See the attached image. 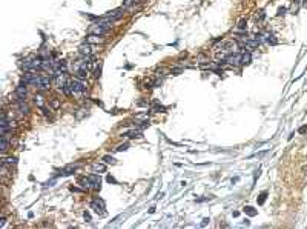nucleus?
Instances as JSON below:
<instances>
[{
  "mask_svg": "<svg viewBox=\"0 0 307 229\" xmlns=\"http://www.w3.org/2000/svg\"><path fill=\"white\" fill-rule=\"evenodd\" d=\"M80 185L84 188V189H100L102 186V181H100V177H98V174L95 172V174H91V175H88V177H83L81 180H80Z\"/></svg>",
  "mask_w": 307,
  "mask_h": 229,
  "instance_id": "1",
  "label": "nucleus"
},
{
  "mask_svg": "<svg viewBox=\"0 0 307 229\" xmlns=\"http://www.w3.org/2000/svg\"><path fill=\"white\" fill-rule=\"evenodd\" d=\"M91 208L94 209L95 214L98 215H104V209H106V204L102 198H94V200L91 202Z\"/></svg>",
  "mask_w": 307,
  "mask_h": 229,
  "instance_id": "2",
  "label": "nucleus"
},
{
  "mask_svg": "<svg viewBox=\"0 0 307 229\" xmlns=\"http://www.w3.org/2000/svg\"><path fill=\"white\" fill-rule=\"evenodd\" d=\"M69 86H71L72 94H83L84 91H86V86H84V85H83V82H81V80H79V79L71 80V82H69Z\"/></svg>",
  "mask_w": 307,
  "mask_h": 229,
  "instance_id": "3",
  "label": "nucleus"
},
{
  "mask_svg": "<svg viewBox=\"0 0 307 229\" xmlns=\"http://www.w3.org/2000/svg\"><path fill=\"white\" fill-rule=\"evenodd\" d=\"M107 31H109V28L100 25V23H97V22H95V23H92V26H91V33L95 34V35H104V34H107Z\"/></svg>",
  "mask_w": 307,
  "mask_h": 229,
  "instance_id": "4",
  "label": "nucleus"
},
{
  "mask_svg": "<svg viewBox=\"0 0 307 229\" xmlns=\"http://www.w3.org/2000/svg\"><path fill=\"white\" fill-rule=\"evenodd\" d=\"M15 94H17V100L19 102H25V98H26V83L25 82H20V85L17 86V89H15Z\"/></svg>",
  "mask_w": 307,
  "mask_h": 229,
  "instance_id": "5",
  "label": "nucleus"
},
{
  "mask_svg": "<svg viewBox=\"0 0 307 229\" xmlns=\"http://www.w3.org/2000/svg\"><path fill=\"white\" fill-rule=\"evenodd\" d=\"M224 62L227 63V65H232V66H236V65H241V54H229V56H226V59H224Z\"/></svg>",
  "mask_w": 307,
  "mask_h": 229,
  "instance_id": "6",
  "label": "nucleus"
},
{
  "mask_svg": "<svg viewBox=\"0 0 307 229\" xmlns=\"http://www.w3.org/2000/svg\"><path fill=\"white\" fill-rule=\"evenodd\" d=\"M79 52H80V56H83V57L91 56V52H92V49H91V43H83V45H80Z\"/></svg>",
  "mask_w": 307,
  "mask_h": 229,
  "instance_id": "7",
  "label": "nucleus"
},
{
  "mask_svg": "<svg viewBox=\"0 0 307 229\" xmlns=\"http://www.w3.org/2000/svg\"><path fill=\"white\" fill-rule=\"evenodd\" d=\"M252 62V56H250V52H241V65H249Z\"/></svg>",
  "mask_w": 307,
  "mask_h": 229,
  "instance_id": "8",
  "label": "nucleus"
},
{
  "mask_svg": "<svg viewBox=\"0 0 307 229\" xmlns=\"http://www.w3.org/2000/svg\"><path fill=\"white\" fill-rule=\"evenodd\" d=\"M243 212L247 214L249 217H255L257 214H258V211H257L255 208H252V206H244V208H243Z\"/></svg>",
  "mask_w": 307,
  "mask_h": 229,
  "instance_id": "9",
  "label": "nucleus"
},
{
  "mask_svg": "<svg viewBox=\"0 0 307 229\" xmlns=\"http://www.w3.org/2000/svg\"><path fill=\"white\" fill-rule=\"evenodd\" d=\"M125 135H128V137H130V139H140V137H143V132L140 131V129H134V131H129V132H126Z\"/></svg>",
  "mask_w": 307,
  "mask_h": 229,
  "instance_id": "10",
  "label": "nucleus"
},
{
  "mask_svg": "<svg viewBox=\"0 0 307 229\" xmlns=\"http://www.w3.org/2000/svg\"><path fill=\"white\" fill-rule=\"evenodd\" d=\"M92 171L97 172V174L104 172V171H106V166H104L103 163H94V165H92Z\"/></svg>",
  "mask_w": 307,
  "mask_h": 229,
  "instance_id": "11",
  "label": "nucleus"
},
{
  "mask_svg": "<svg viewBox=\"0 0 307 229\" xmlns=\"http://www.w3.org/2000/svg\"><path fill=\"white\" fill-rule=\"evenodd\" d=\"M75 75H77V79H79V80H84L88 77V69H77Z\"/></svg>",
  "mask_w": 307,
  "mask_h": 229,
  "instance_id": "12",
  "label": "nucleus"
},
{
  "mask_svg": "<svg viewBox=\"0 0 307 229\" xmlns=\"http://www.w3.org/2000/svg\"><path fill=\"white\" fill-rule=\"evenodd\" d=\"M17 163V158L15 157H9V158H3V166H12Z\"/></svg>",
  "mask_w": 307,
  "mask_h": 229,
  "instance_id": "13",
  "label": "nucleus"
},
{
  "mask_svg": "<svg viewBox=\"0 0 307 229\" xmlns=\"http://www.w3.org/2000/svg\"><path fill=\"white\" fill-rule=\"evenodd\" d=\"M49 85H51L49 75H42V88H49Z\"/></svg>",
  "mask_w": 307,
  "mask_h": 229,
  "instance_id": "14",
  "label": "nucleus"
},
{
  "mask_svg": "<svg viewBox=\"0 0 307 229\" xmlns=\"http://www.w3.org/2000/svg\"><path fill=\"white\" fill-rule=\"evenodd\" d=\"M100 42H102V39H100L98 35H95V34H91L88 37V43H100Z\"/></svg>",
  "mask_w": 307,
  "mask_h": 229,
  "instance_id": "15",
  "label": "nucleus"
},
{
  "mask_svg": "<svg viewBox=\"0 0 307 229\" xmlns=\"http://www.w3.org/2000/svg\"><path fill=\"white\" fill-rule=\"evenodd\" d=\"M103 162L107 163V165H115V163H117V160H115L112 155H104L103 157Z\"/></svg>",
  "mask_w": 307,
  "mask_h": 229,
  "instance_id": "16",
  "label": "nucleus"
},
{
  "mask_svg": "<svg viewBox=\"0 0 307 229\" xmlns=\"http://www.w3.org/2000/svg\"><path fill=\"white\" fill-rule=\"evenodd\" d=\"M8 144H9V142H8V135L3 134L2 135V151H6L8 149Z\"/></svg>",
  "mask_w": 307,
  "mask_h": 229,
  "instance_id": "17",
  "label": "nucleus"
},
{
  "mask_svg": "<svg viewBox=\"0 0 307 229\" xmlns=\"http://www.w3.org/2000/svg\"><path fill=\"white\" fill-rule=\"evenodd\" d=\"M19 108H20V112H22V114H28V112H29V108H28V106L23 103V102H19Z\"/></svg>",
  "mask_w": 307,
  "mask_h": 229,
  "instance_id": "18",
  "label": "nucleus"
},
{
  "mask_svg": "<svg viewBox=\"0 0 307 229\" xmlns=\"http://www.w3.org/2000/svg\"><path fill=\"white\" fill-rule=\"evenodd\" d=\"M246 28H247V20H246V19H241L240 23H238V29H241V31H243V29H246Z\"/></svg>",
  "mask_w": 307,
  "mask_h": 229,
  "instance_id": "19",
  "label": "nucleus"
},
{
  "mask_svg": "<svg viewBox=\"0 0 307 229\" xmlns=\"http://www.w3.org/2000/svg\"><path fill=\"white\" fill-rule=\"evenodd\" d=\"M128 148H129V144H128V143H123V144H118V146L115 148V151H117V152H121V151H126Z\"/></svg>",
  "mask_w": 307,
  "mask_h": 229,
  "instance_id": "20",
  "label": "nucleus"
},
{
  "mask_svg": "<svg viewBox=\"0 0 307 229\" xmlns=\"http://www.w3.org/2000/svg\"><path fill=\"white\" fill-rule=\"evenodd\" d=\"M266 197H267V192H261L259 194V198H258V204H263L266 202Z\"/></svg>",
  "mask_w": 307,
  "mask_h": 229,
  "instance_id": "21",
  "label": "nucleus"
},
{
  "mask_svg": "<svg viewBox=\"0 0 307 229\" xmlns=\"http://www.w3.org/2000/svg\"><path fill=\"white\" fill-rule=\"evenodd\" d=\"M286 11H287V8H284V6H281V8H278V12H276V16H284L286 14Z\"/></svg>",
  "mask_w": 307,
  "mask_h": 229,
  "instance_id": "22",
  "label": "nucleus"
},
{
  "mask_svg": "<svg viewBox=\"0 0 307 229\" xmlns=\"http://www.w3.org/2000/svg\"><path fill=\"white\" fill-rule=\"evenodd\" d=\"M42 98H43L42 95H37V97H35V103H37L38 106H40V108H43V102H42Z\"/></svg>",
  "mask_w": 307,
  "mask_h": 229,
  "instance_id": "23",
  "label": "nucleus"
},
{
  "mask_svg": "<svg viewBox=\"0 0 307 229\" xmlns=\"http://www.w3.org/2000/svg\"><path fill=\"white\" fill-rule=\"evenodd\" d=\"M267 43H270V45H276V39H273V35H267Z\"/></svg>",
  "mask_w": 307,
  "mask_h": 229,
  "instance_id": "24",
  "label": "nucleus"
},
{
  "mask_svg": "<svg viewBox=\"0 0 307 229\" xmlns=\"http://www.w3.org/2000/svg\"><path fill=\"white\" fill-rule=\"evenodd\" d=\"M106 180H107V183H114V185H117V180H115V178L112 177V175H107Z\"/></svg>",
  "mask_w": 307,
  "mask_h": 229,
  "instance_id": "25",
  "label": "nucleus"
},
{
  "mask_svg": "<svg viewBox=\"0 0 307 229\" xmlns=\"http://www.w3.org/2000/svg\"><path fill=\"white\" fill-rule=\"evenodd\" d=\"M83 217H84V220H86L88 223H91V221H92V218H91V214H89V212H84V214H83Z\"/></svg>",
  "mask_w": 307,
  "mask_h": 229,
  "instance_id": "26",
  "label": "nucleus"
},
{
  "mask_svg": "<svg viewBox=\"0 0 307 229\" xmlns=\"http://www.w3.org/2000/svg\"><path fill=\"white\" fill-rule=\"evenodd\" d=\"M266 17V14H264V11H259V14H257V20H263Z\"/></svg>",
  "mask_w": 307,
  "mask_h": 229,
  "instance_id": "27",
  "label": "nucleus"
},
{
  "mask_svg": "<svg viewBox=\"0 0 307 229\" xmlns=\"http://www.w3.org/2000/svg\"><path fill=\"white\" fill-rule=\"evenodd\" d=\"M134 3V0H125V3H123V8H128V6H130Z\"/></svg>",
  "mask_w": 307,
  "mask_h": 229,
  "instance_id": "28",
  "label": "nucleus"
},
{
  "mask_svg": "<svg viewBox=\"0 0 307 229\" xmlns=\"http://www.w3.org/2000/svg\"><path fill=\"white\" fill-rule=\"evenodd\" d=\"M306 131H307V126H301V128H299V131H298V132H299V134H304Z\"/></svg>",
  "mask_w": 307,
  "mask_h": 229,
  "instance_id": "29",
  "label": "nucleus"
},
{
  "mask_svg": "<svg viewBox=\"0 0 307 229\" xmlns=\"http://www.w3.org/2000/svg\"><path fill=\"white\" fill-rule=\"evenodd\" d=\"M5 221H6V218H5V217H2V220H0V228L5 226Z\"/></svg>",
  "mask_w": 307,
  "mask_h": 229,
  "instance_id": "30",
  "label": "nucleus"
},
{
  "mask_svg": "<svg viewBox=\"0 0 307 229\" xmlns=\"http://www.w3.org/2000/svg\"><path fill=\"white\" fill-rule=\"evenodd\" d=\"M209 221H210L209 218H204V220H203V223H201V226H206L207 223H209Z\"/></svg>",
  "mask_w": 307,
  "mask_h": 229,
  "instance_id": "31",
  "label": "nucleus"
},
{
  "mask_svg": "<svg viewBox=\"0 0 307 229\" xmlns=\"http://www.w3.org/2000/svg\"><path fill=\"white\" fill-rule=\"evenodd\" d=\"M52 106H54V108H57V106H58V102L54 100V102H52Z\"/></svg>",
  "mask_w": 307,
  "mask_h": 229,
  "instance_id": "32",
  "label": "nucleus"
},
{
  "mask_svg": "<svg viewBox=\"0 0 307 229\" xmlns=\"http://www.w3.org/2000/svg\"><path fill=\"white\" fill-rule=\"evenodd\" d=\"M238 180H240V178H238V177H235V178H232V185H233V183H236Z\"/></svg>",
  "mask_w": 307,
  "mask_h": 229,
  "instance_id": "33",
  "label": "nucleus"
}]
</instances>
